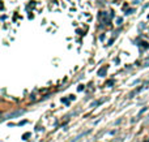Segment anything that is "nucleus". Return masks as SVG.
Wrapping results in <instances>:
<instances>
[{
  "label": "nucleus",
  "mask_w": 149,
  "mask_h": 142,
  "mask_svg": "<svg viewBox=\"0 0 149 142\" xmlns=\"http://www.w3.org/2000/svg\"><path fill=\"white\" fill-rule=\"evenodd\" d=\"M105 72H106V68H105V67H102L100 70H98V76H102Z\"/></svg>",
  "instance_id": "1"
},
{
  "label": "nucleus",
  "mask_w": 149,
  "mask_h": 142,
  "mask_svg": "<svg viewBox=\"0 0 149 142\" xmlns=\"http://www.w3.org/2000/svg\"><path fill=\"white\" fill-rule=\"evenodd\" d=\"M29 136H30V133H26V134H24V140H26Z\"/></svg>",
  "instance_id": "2"
}]
</instances>
